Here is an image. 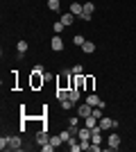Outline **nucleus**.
I'll use <instances>...</instances> for the list:
<instances>
[{"mask_svg":"<svg viewBox=\"0 0 136 152\" xmlns=\"http://www.w3.org/2000/svg\"><path fill=\"white\" fill-rule=\"evenodd\" d=\"M73 104H75V102H73L71 98H66V100H61V109H73Z\"/></svg>","mask_w":136,"mask_h":152,"instance_id":"nucleus-22","label":"nucleus"},{"mask_svg":"<svg viewBox=\"0 0 136 152\" xmlns=\"http://www.w3.org/2000/svg\"><path fill=\"white\" fill-rule=\"evenodd\" d=\"M86 102H89L91 107H97V104H100V102H102V100H100V98H97L95 93H89V98H86Z\"/></svg>","mask_w":136,"mask_h":152,"instance_id":"nucleus-13","label":"nucleus"},{"mask_svg":"<svg viewBox=\"0 0 136 152\" xmlns=\"http://www.w3.org/2000/svg\"><path fill=\"white\" fill-rule=\"evenodd\" d=\"M84 41H86V39L82 37V34H75V37H73V43H75V45H84Z\"/></svg>","mask_w":136,"mask_h":152,"instance_id":"nucleus-20","label":"nucleus"},{"mask_svg":"<svg viewBox=\"0 0 136 152\" xmlns=\"http://www.w3.org/2000/svg\"><path fill=\"white\" fill-rule=\"evenodd\" d=\"M93 114V107H91L89 102H84V104H79L77 107V116L79 118H86V116H91Z\"/></svg>","mask_w":136,"mask_h":152,"instance_id":"nucleus-2","label":"nucleus"},{"mask_svg":"<svg viewBox=\"0 0 136 152\" xmlns=\"http://www.w3.org/2000/svg\"><path fill=\"white\" fill-rule=\"evenodd\" d=\"M27 48H30V45H27V41H18V43H16V50H18V55H25Z\"/></svg>","mask_w":136,"mask_h":152,"instance_id":"nucleus-15","label":"nucleus"},{"mask_svg":"<svg viewBox=\"0 0 136 152\" xmlns=\"http://www.w3.org/2000/svg\"><path fill=\"white\" fill-rule=\"evenodd\" d=\"M41 150H43V152H52V150H55V145L48 141V143H43V145H41Z\"/></svg>","mask_w":136,"mask_h":152,"instance_id":"nucleus-25","label":"nucleus"},{"mask_svg":"<svg viewBox=\"0 0 136 152\" xmlns=\"http://www.w3.org/2000/svg\"><path fill=\"white\" fill-rule=\"evenodd\" d=\"M93 116H95V118H102V107H93Z\"/></svg>","mask_w":136,"mask_h":152,"instance_id":"nucleus-28","label":"nucleus"},{"mask_svg":"<svg viewBox=\"0 0 136 152\" xmlns=\"http://www.w3.org/2000/svg\"><path fill=\"white\" fill-rule=\"evenodd\" d=\"M66 98H68V91L59 86V89H57V100H66Z\"/></svg>","mask_w":136,"mask_h":152,"instance_id":"nucleus-19","label":"nucleus"},{"mask_svg":"<svg viewBox=\"0 0 136 152\" xmlns=\"http://www.w3.org/2000/svg\"><path fill=\"white\" fill-rule=\"evenodd\" d=\"M91 16H93V14H89V12H82V14L77 16V18H79V20H91Z\"/></svg>","mask_w":136,"mask_h":152,"instance_id":"nucleus-27","label":"nucleus"},{"mask_svg":"<svg viewBox=\"0 0 136 152\" xmlns=\"http://www.w3.org/2000/svg\"><path fill=\"white\" fill-rule=\"evenodd\" d=\"M107 143H109V150L111 152L118 150V148H120V136H118V134H111L109 139H107Z\"/></svg>","mask_w":136,"mask_h":152,"instance_id":"nucleus-6","label":"nucleus"},{"mask_svg":"<svg viewBox=\"0 0 136 152\" xmlns=\"http://www.w3.org/2000/svg\"><path fill=\"white\" fill-rule=\"evenodd\" d=\"M59 7H61V0H48V9H52V12H59Z\"/></svg>","mask_w":136,"mask_h":152,"instance_id":"nucleus-16","label":"nucleus"},{"mask_svg":"<svg viewBox=\"0 0 136 152\" xmlns=\"http://www.w3.org/2000/svg\"><path fill=\"white\" fill-rule=\"evenodd\" d=\"M75 18H77V16H75V14H71V12H66V14H61V18H59V20H61V23H64L66 27H71L73 23H75Z\"/></svg>","mask_w":136,"mask_h":152,"instance_id":"nucleus-7","label":"nucleus"},{"mask_svg":"<svg viewBox=\"0 0 136 152\" xmlns=\"http://www.w3.org/2000/svg\"><path fill=\"white\" fill-rule=\"evenodd\" d=\"M82 50H84L86 55H91V52H95V43H93V41H84V45H82Z\"/></svg>","mask_w":136,"mask_h":152,"instance_id":"nucleus-14","label":"nucleus"},{"mask_svg":"<svg viewBox=\"0 0 136 152\" xmlns=\"http://www.w3.org/2000/svg\"><path fill=\"white\" fill-rule=\"evenodd\" d=\"M71 14H75V16H79V14L84 12V5H79V2H71V9H68Z\"/></svg>","mask_w":136,"mask_h":152,"instance_id":"nucleus-10","label":"nucleus"},{"mask_svg":"<svg viewBox=\"0 0 136 152\" xmlns=\"http://www.w3.org/2000/svg\"><path fill=\"white\" fill-rule=\"evenodd\" d=\"M93 9H95V7H93V2H86V5H84V12L93 14Z\"/></svg>","mask_w":136,"mask_h":152,"instance_id":"nucleus-29","label":"nucleus"},{"mask_svg":"<svg viewBox=\"0 0 136 152\" xmlns=\"http://www.w3.org/2000/svg\"><path fill=\"white\" fill-rule=\"evenodd\" d=\"M50 143H52L55 148H59L61 143H64V139H61V136H50Z\"/></svg>","mask_w":136,"mask_h":152,"instance_id":"nucleus-21","label":"nucleus"},{"mask_svg":"<svg viewBox=\"0 0 136 152\" xmlns=\"http://www.w3.org/2000/svg\"><path fill=\"white\" fill-rule=\"evenodd\" d=\"M91 134H93V129H89V127H79L77 136H79V141H91Z\"/></svg>","mask_w":136,"mask_h":152,"instance_id":"nucleus-8","label":"nucleus"},{"mask_svg":"<svg viewBox=\"0 0 136 152\" xmlns=\"http://www.w3.org/2000/svg\"><path fill=\"white\" fill-rule=\"evenodd\" d=\"M68 98H71L73 102L79 100V89H77V86H71V89H68Z\"/></svg>","mask_w":136,"mask_h":152,"instance_id":"nucleus-12","label":"nucleus"},{"mask_svg":"<svg viewBox=\"0 0 136 152\" xmlns=\"http://www.w3.org/2000/svg\"><path fill=\"white\" fill-rule=\"evenodd\" d=\"M82 70H84V68H82V64H77V66H73V68H71V73H73V75H82Z\"/></svg>","mask_w":136,"mask_h":152,"instance_id":"nucleus-24","label":"nucleus"},{"mask_svg":"<svg viewBox=\"0 0 136 152\" xmlns=\"http://www.w3.org/2000/svg\"><path fill=\"white\" fill-rule=\"evenodd\" d=\"M36 141H39L41 145H43V143H48V141H50V136H48V132H45V127H41V132L36 134Z\"/></svg>","mask_w":136,"mask_h":152,"instance_id":"nucleus-11","label":"nucleus"},{"mask_svg":"<svg viewBox=\"0 0 136 152\" xmlns=\"http://www.w3.org/2000/svg\"><path fill=\"white\" fill-rule=\"evenodd\" d=\"M111 127H118V121L102 116V118H100V129H111Z\"/></svg>","mask_w":136,"mask_h":152,"instance_id":"nucleus-3","label":"nucleus"},{"mask_svg":"<svg viewBox=\"0 0 136 152\" xmlns=\"http://www.w3.org/2000/svg\"><path fill=\"white\" fill-rule=\"evenodd\" d=\"M7 143H9V136H2L0 139V150H7Z\"/></svg>","mask_w":136,"mask_h":152,"instance_id":"nucleus-26","label":"nucleus"},{"mask_svg":"<svg viewBox=\"0 0 136 152\" xmlns=\"http://www.w3.org/2000/svg\"><path fill=\"white\" fill-rule=\"evenodd\" d=\"M84 125L89 127V129H93V132H102V129H100V118H95L93 114L84 118Z\"/></svg>","mask_w":136,"mask_h":152,"instance_id":"nucleus-1","label":"nucleus"},{"mask_svg":"<svg viewBox=\"0 0 136 152\" xmlns=\"http://www.w3.org/2000/svg\"><path fill=\"white\" fill-rule=\"evenodd\" d=\"M50 48H52L55 52H61V50H64V39L59 37V34H57V37H52V41H50Z\"/></svg>","mask_w":136,"mask_h":152,"instance_id":"nucleus-4","label":"nucleus"},{"mask_svg":"<svg viewBox=\"0 0 136 152\" xmlns=\"http://www.w3.org/2000/svg\"><path fill=\"white\" fill-rule=\"evenodd\" d=\"M43 73H32V86L34 89H36V86H41V84H43Z\"/></svg>","mask_w":136,"mask_h":152,"instance_id":"nucleus-9","label":"nucleus"},{"mask_svg":"<svg viewBox=\"0 0 136 152\" xmlns=\"http://www.w3.org/2000/svg\"><path fill=\"white\" fill-rule=\"evenodd\" d=\"M20 148H23V141H20V136H9L7 150H20Z\"/></svg>","mask_w":136,"mask_h":152,"instance_id":"nucleus-5","label":"nucleus"},{"mask_svg":"<svg viewBox=\"0 0 136 152\" xmlns=\"http://www.w3.org/2000/svg\"><path fill=\"white\" fill-rule=\"evenodd\" d=\"M91 143H93V145H100V143H102V136H100V132H93V134H91Z\"/></svg>","mask_w":136,"mask_h":152,"instance_id":"nucleus-17","label":"nucleus"},{"mask_svg":"<svg viewBox=\"0 0 136 152\" xmlns=\"http://www.w3.org/2000/svg\"><path fill=\"white\" fill-rule=\"evenodd\" d=\"M64 30H66V25L61 23V20H57V23H55V32H57V34H61Z\"/></svg>","mask_w":136,"mask_h":152,"instance_id":"nucleus-23","label":"nucleus"},{"mask_svg":"<svg viewBox=\"0 0 136 152\" xmlns=\"http://www.w3.org/2000/svg\"><path fill=\"white\" fill-rule=\"evenodd\" d=\"M59 136H61V139H64V143H68V141H71V139H73V136H75V134H73V132H71V129H64V132L59 134Z\"/></svg>","mask_w":136,"mask_h":152,"instance_id":"nucleus-18","label":"nucleus"}]
</instances>
